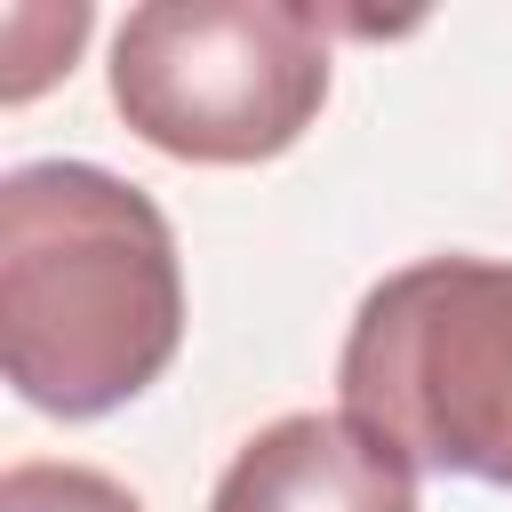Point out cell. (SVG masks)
<instances>
[{
    "label": "cell",
    "instance_id": "cell-6",
    "mask_svg": "<svg viewBox=\"0 0 512 512\" xmlns=\"http://www.w3.org/2000/svg\"><path fill=\"white\" fill-rule=\"evenodd\" d=\"M0 512H144L112 472L88 464H8L0 472Z\"/></svg>",
    "mask_w": 512,
    "mask_h": 512
},
{
    "label": "cell",
    "instance_id": "cell-5",
    "mask_svg": "<svg viewBox=\"0 0 512 512\" xmlns=\"http://www.w3.org/2000/svg\"><path fill=\"white\" fill-rule=\"evenodd\" d=\"M88 0H16V8H0V40H8V72H0V104H24V96H40L56 72H72V56H80V40H88Z\"/></svg>",
    "mask_w": 512,
    "mask_h": 512
},
{
    "label": "cell",
    "instance_id": "cell-4",
    "mask_svg": "<svg viewBox=\"0 0 512 512\" xmlns=\"http://www.w3.org/2000/svg\"><path fill=\"white\" fill-rule=\"evenodd\" d=\"M208 512H416V464L344 408H296L240 440Z\"/></svg>",
    "mask_w": 512,
    "mask_h": 512
},
{
    "label": "cell",
    "instance_id": "cell-3",
    "mask_svg": "<svg viewBox=\"0 0 512 512\" xmlns=\"http://www.w3.org/2000/svg\"><path fill=\"white\" fill-rule=\"evenodd\" d=\"M112 104L168 160H280L328 104V24L296 0H144L112 40Z\"/></svg>",
    "mask_w": 512,
    "mask_h": 512
},
{
    "label": "cell",
    "instance_id": "cell-2",
    "mask_svg": "<svg viewBox=\"0 0 512 512\" xmlns=\"http://www.w3.org/2000/svg\"><path fill=\"white\" fill-rule=\"evenodd\" d=\"M336 392L416 472L512 488V264L424 256L384 272L352 312Z\"/></svg>",
    "mask_w": 512,
    "mask_h": 512
},
{
    "label": "cell",
    "instance_id": "cell-1",
    "mask_svg": "<svg viewBox=\"0 0 512 512\" xmlns=\"http://www.w3.org/2000/svg\"><path fill=\"white\" fill-rule=\"evenodd\" d=\"M184 344V264L160 200L96 160L0 176V368L40 416L136 400Z\"/></svg>",
    "mask_w": 512,
    "mask_h": 512
}]
</instances>
